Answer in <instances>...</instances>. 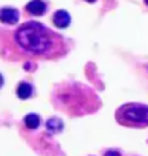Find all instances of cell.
Segmentation results:
<instances>
[{
    "label": "cell",
    "instance_id": "cell-7",
    "mask_svg": "<svg viewBox=\"0 0 148 156\" xmlns=\"http://www.w3.org/2000/svg\"><path fill=\"white\" fill-rule=\"evenodd\" d=\"M32 92H34V89H32V86H31L28 81L19 83V86H17V97H19V98L28 100V98L32 97Z\"/></svg>",
    "mask_w": 148,
    "mask_h": 156
},
{
    "label": "cell",
    "instance_id": "cell-10",
    "mask_svg": "<svg viewBox=\"0 0 148 156\" xmlns=\"http://www.w3.org/2000/svg\"><path fill=\"white\" fill-rule=\"evenodd\" d=\"M105 156H121V154L115 150H108V151H105Z\"/></svg>",
    "mask_w": 148,
    "mask_h": 156
},
{
    "label": "cell",
    "instance_id": "cell-12",
    "mask_svg": "<svg viewBox=\"0 0 148 156\" xmlns=\"http://www.w3.org/2000/svg\"><path fill=\"white\" fill-rule=\"evenodd\" d=\"M143 2H145V5H146V6H148V0H143Z\"/></svg>",
    "mask_w": 148,
    "mask_h": 156
},
{
    "label": "cell",
    "instance_id": "cell-6",
    "mask_svg": "<svg viewBox=\"0 0 148 156\" xmlns=\"http://www.w3.org/2000/svg\"><path fill=\"white\" fill-rule=\"evenodd\" d=\"M47 5L46 2H43V0H31V2L26 5V11L31 14V16H43L44 11H46Z\"/></svg>",
    "mask_w": 148,
    "mask_h": 156
},
{
    "label": "cell",
    "instance_id": "cell-2",
    "mask_svg": "<svg viewBox=\"0 0 148 156\" xmlns=\"http://www.w3.org/2000/svg\"><path fill=\"white\" fill-rule=\"evenodd\" d=\"M52 101L58 110L69 116H83L96 112L101 107L98 95L86 86L78 83L61 84L55 89Z\"/></svg>",
    "mask_w": 148,
    "mask_h": 156
},
{
    "label": "cell",
    "instance_id": "cell-5",
    "mask_svg": "<svg viewBox=\"0 0 148 156\" xmlns=\"http://www.w3.org/2000/svg\"><path fill=\"white\" fill-rule=\"evenodd\" d=\"M0 19L5 25H14L19 22L20 14L15 8H2V12H0Z\"/></svg>",
    "mask_w": 148,
    "mask_h": 156
},
{
    "label": "cell",
    "instance_id": "cell-1",
    "mask_svg": "<svg viewBox=\"0 0 148 156\" xmlns=\"http://www.w3.org/2000/svg\"><path fill=\"white\" fill-rule=\"evenodd\" d=\"M15 41L23 51L49 60L61 57L67 51L64 38L38 22L22 25L15 31Z\"/></svg>",
    "mask_w": 148,
    "mask_h": 156
},
{
    "label": "cell",
    "instance_id": "cell-9",
    "mask_svg": "<svg viewBox=\"0 0 148 156\" xmlns=\"http://www.w3.org/2000/svg\"><path fill=\"white\" fill-rule=\"evenodd\" d=\"M63 122L60 121V119H57V118H50L47 122H46V129L50 132V133H58V132H61L63 130Z\"/></svg>",
    "mask_w": 148,
    "mask_h": 156
},
{
    "label": "cell",
    "instance_id": "cell-11",
    "mask_svg": "<svg viewBox=\"0 0 148 156\" xmlns=\"http://www.w3.org/2000/svg\"><path fill=\"white\" fill-rule=\"evenodd\" d=\"M86 2H89V3H93V2H95V0H86Z\"/></svg>",
    "mask_w": 148,
    "mask_h": 156
},
{
    "label": "cell",
    "instance_id": "cell-3",
    "mask_svg": "<svg viewBox=\"0 0 148 156\" xmlns=\"http://www.w3.org/2000/svg\"><path fill=\"white\" fill-rule=\"evenodd\" d=\"M115 118L124 127L145 129L148 127V106L142 103H125L118 107Z\"/></svg>",
    "mask_w": 148,
    "mask_h": 156
},
{
    "label": "cell",
    "instance_id": "cell-8",
    "mask_svg": "<svg viewBox=\"0 0 148 156\" xmlns=\"http://www.w3.org/2000/svg\"><path fill=\"white\" fill-rule=\"evenodd\" d=\"M25 126L28 127V129H31V130H34V129H37L38 126H40V116L38 115H35V113H29V115H26L25 116Z\"/></svg>",
    "mask_w": 148,
    "mask_h": 156
},
{
    "label": "cell",
    "instance_id": "cell-4",
    "mask_svg": "<svg viewBox=\"0 0 148 156\" xmlns=\"http://www.w3.org/2000/svg\"><path fill=\"white\" fill-rule=\"evenodd\" d=\"M52 22H53V25H55L57 28H60V29H66V28L70 25V16H69L67 11H64V9H58V11L53 14Z\"/></svg>",
    "mask_w": 148,
    "mask_h": 156
}]
</instances>
